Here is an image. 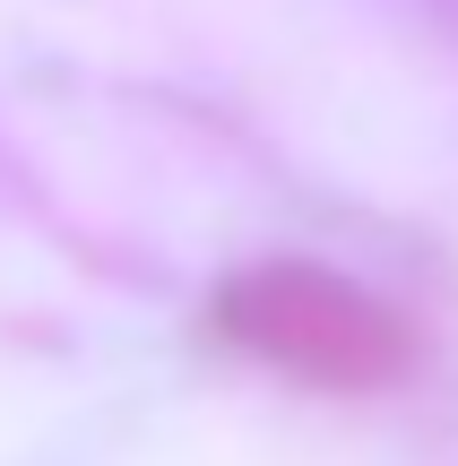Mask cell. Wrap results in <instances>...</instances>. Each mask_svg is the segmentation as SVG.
Segmentation results:
<instances>
[{"label": "cell", "instance_id": "6da1fadb", "mask_svg": "<svg viewBox=\"0 0 458 466\" xmlns=\"http://www.w3.org/2000/svg\"><path fill=\"white\" fill-rule=\"evenodd\" d=\"M217 319L242 354H260L269 371L311 380V389H390L415 363L407 319L381 294H363L355 277L311 268V259H269L251 277H234Z\"/></svg>", "mask_w": 458, "mask_h": 466}]
</instances>
